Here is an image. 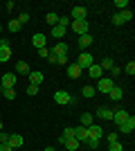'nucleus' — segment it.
<instances>
[{
  "label": "nucleus",
  "mask_w": 135,
  "mask_h": 151,
  "mask_svg": "<svg viewBox=\"0 0 135 151\" xmlns=\"http://www.w3.org/2000/svg\"><path fill=\"white\" fill-rule=\"evenodd\" d=\"M70 29L79 36L88 34V20H70Z\"/></svg>",
  "instance_id": "nucleus-1"
},
{
  "label": "nucleus",
  "mask_w": 135,
  "mask_h": 151,
  "mask_svg": "<svg viewBox=\"0 0 135 151\" xmlns=\"http://www.w3.org/2000/svg\"><path fill=\"white\" fill-rule=\"evenodd\" d=\"M54 101H56V104H70L72 97H70L68 90H56V93H54Z\"/></svg>",
  "instance_id": "nucleus-2"
},
{
  "label": "nucleus",
  "mask_w": 135,
  "mask_h": 151,
  "mask_svg": "<svg viewBox=\"0 0 135 151\" xmlns=\"http://www.w3.org/2000/svg\"><path fill=\"white\" fill-rule=\"evenodd\" d=\"M92 63H95V59H92V54H88V52H84V54L79 57L77 65H79V68H81V70H84V68H90Z\"/></svg>",
  "instance_id": "nucleus-3"
},
{
  "label": "nucleus",
  "mask_w": 135,
  "mask_h": 151,
  "mask_svg": "<svg viewBox=\"0 0 135 151\" xmlns=\"http://www.w3.org/2000/svg\"><path fill=\"white\" fill-rule=\"evenodd\" d=\"M133 129H135V117L129 115V120L119 124V133H133Z\"/></svg>",
  "instance_id": "nucleus-4"
},
{
  "label": "nucleus",
  "mask_w": 135,
  "mask_h": 151,
  "mask_svg": "<svg viewBox=\"0 0 135 151\" xmlns=\"http://www.w3.org/2000/svg\"><path fill=\"white\" fill-rule=\"evenodd\" d=\"M88 129V138H95V140H99L104 135V129L99 124H90V126H86Z\"/></svg>",
  "instance_id": "nucleus-5"
},
{
  "label": "nucleus",
  "mask_w": 135,
  "mask_h": 151,
  "mask_svg": "<svg viewBox=\"0 0 135 151\" xmlns=\"http://www.w3.org/2000/svg\"><path fill=\"white\" fill-rule=\"evenodd\" d=\"M7 145L11 147V149H20V147H23V135L11 133V135H9V140H7Z\"/></svg>",
  "instance_id": "nucleus-6"
},
{
  "label": "nucleus",
  "mask_w": 135,
  "mask_h": 151,
  "mask_svg": "<svg viewBox=\"0 0 135 151\" xmlns=\"http://www.w3.org/2000/svg\"><path fill=\"white\" fill-rule=\"evenodd\" d=\"M9 59H11V47L7 43H0V63L9 61Z\"/></svg>",
  "instance_id": "nucleus-7"
},
{
  "label": "nucleus",
  "mask_w": 135,
  "mask_h": 151,
  "mask_svg": "<svg viewBox=\"0 0 135 151\" xmlns=\"http://www.w3.org/2000/svg\"><path fill=\"white\" fill-rule=\"evenodd\" d=\"M16 81H18V79H16V75H14V72H7V75L2 77V88H14V86H16Z\"/></svg>",
  "instance_id": "nucleus-8"
},
{
  "label": "nucleus",
  "mask_w": 135,
  "mask_h": 151,
  "mask_svg": "<svg viewBox=\"0 0 135 151\" xmlns=\"http://www.w3.org/2000/svg\"><path fill=\"white\" fill-rule=\"evenodd\" d=\"M110 88H113V79H99V83H97V88H95V90H99V93H106V95H108Z\"/></svg>",
  "instance_id": "nucleus-9"
},
{
  "label": "nucleus",
  "mask_w": 135,
  "mask_h": 151,
  "mask_svg": "<svg viewBox=\"0 0 135 151\" xmlns=\"http://www.w3.org/2000/svg\"><path fill=\"white\" fill-rule=\"evenodd\" d=\"M113 120H115L117 124H122V122L129 120V113H126L124 108H117V111H113Z\"/></svg>",
  "instance_id": "nucleus-10"
},
{
  "label": "nucleus",
  "mask_w": 135,
  "mask_h": 151,
  "mask_svg": "<svg viewBox=\"0 0 135 151\" xmlns=\"http://www.w3.org/2000/svg\"><path fill=\"white\" fill-rule=\"evenodd\" d=\"M72 20H86V7H72Z\"/></svg>",
  "instance_id": "nucleus-11"
},
{
  "label": "nucleus",
  "mask_w": 135,
  "mask_h": 151,
  "mask_svg": "<svg viewBox=\"0 0 135 151\" xmlns=\"http://www.w3.org/2000/svg\"><path fill=\"white\" fill-rule=\"evenodd\" d=\"M74 138H77L79 142H86V140H88V129H86V126H77V129H74Z\"/></svg>",
  "instance_id": "nucleus-12"
},
{
  "label": "nucleus",
  "mask_w": 135,
  "mask_h": 151,
  "mask_svg": "<svg viewBox=\"0 0 135 151\" xmlns=\"http://www.w3.org/2000/svg\"><path fill=\"white\" fill-rule=\"evenodd\" d=\"M88 72H90V77H92V79H101V75H104V70L99 68V63H92V65L88 68Z\"/></svg>",
  "instance_id": "nucleus-13"
},
{
  "label": "nucleus",
  "mask_w": 135,
  "mask_h": 151,
  "mask_svg": "<svg viewBox=\"0 0 135 151\" xmlns=\"http://www.w3.org/2000/svg\"><path fill=\"white\" fill-rule=\"evenodd\" d=\"M52 54H56V57H68V45L65 43H56L54 50H52Z\"/></svg>",
  "instance_id": "nucleus-14"
},
{
  "label": "nucleus",
  "mask_w": 135,
  "mask_h": 151,
  "mask_svg": "<svg viewBox=\"0 0 135 151\" xmlns=\"http://www.w3.org/2000/svg\"><path fill=\"white\" fill-rule=\"evenodd\" d=\"M68 77H70V79H79V77H81V68H79L77 63L68 65Z\"/></svg>",
  "instance_id": "nucleus-15"
},
{
  "label": "nucleus",
  "mask_w": 135,
  "mask_h": 151,
  "mask_svg": "<svg viewBox=\"0 0 135 151\" xmlns=\"http://www.w3.org/2000/svg\"><path fill=\"white\" fill-rule=\"evenodd\" d=\"M122 95H124V90L119 88V86H113V88L108 90V97H110V99H115V101L122 99Z\"/></svg>",
  "instance_id": "nucleus-16"
},
{
  "label": "nucleus",
  "mask_w": 135,
  "mask_h": 151,
  "mask_svg": "<svg viewBox=\"0 0 135 151\" xmlns=\"http://www.w3.org/2000/svg\"><path fill=\"white\" fill-rule=\"evenodd\" d=\"M70 138H74V129H72V126H68V129H65V131L61 133V138H59V142H61V145H65V142H68Z\"/></svg>",
  "instance_id": "nucleus-17"
},
{
  "label": "nucleus",
  "mask_w": 135,
  "mask_h": 151,
  "mask_svg": "<svg viewBox=\"0 0 135 151\" xmlns=\"http://www.w3.org/2000/svg\"><path fill=\"white\" fill-rule=\"evenodd\" d=\"M29 83H34V86H41L43 83V72H29Z\"/></svg>",
  "instance_id": "nucleus-18"
},
{
  "label": "nucleus",
  "mask_w": 135,
  "mask_h": 151,
  "mask_svg": "<svg viewBox=\"0 0 135 151\" xmlns=\"http://www.w3.org/2000/svg\"><path fill=\"white\" fill-rule=\"evenodd\" d=\"M65 32H68L65 27H61V25H54V27H52V36L56 38V41H61V38L65 36Z\"/></svg>",
  "instance_id": "nucleus-19"
},
{
  "label": "nucleus",
  "mask_w": 135,
  "mask_h": 151,
  "mask_svg": "<svg viewBox=\"0 0 135 151\" xmlns=\"http://www.w3.org/2000/svg\"><path fill=\"white\" fill-rule=\"evenodd\" d=\"M16 72H20V75H29L32 70H29L27 61H18V63H16Z\"/></svg>",
  "instance_id": "nucleus-20"
},
{
  "label": "nucleus",
  "mask_w": 135,
  "mask_h": 151,
  "mask_svg": "<svg viewBox=\"0 0 135 151\" xmlns=\"http://www.w3.org/2000/svg\"><path fill=\"white\" fill-rule=\"evenodd\" d=\"M97 117H101V120H113V111H110V108H99V111H97Z\"/></svg>",
  "instance_id": "nucleus-21"
},
{
  "label": "nucleus",
  "mask_w": 135,
  "mask_h": 151,
  "mask_svg": "<svg viewBox=\"0 0 135 151\" xmlns=\"http://www.w3.org/2000/svg\"><path fill=\"white\" fill-rule=\"evenodd\" d=\"M32 43L41 50V47H45V36H43V34H34V36H32Z\"/></svg>",
  "instance_id": "nucleus-22"
},
{
  "label": "nucleus",
  "mask_w": 135,
  "mask_h": 151,
  "mask_svg": "<svg viewBox=\"0 0 135 151\" xmlns=\"http://www.w3.org/2000/svg\"><path fill=\"white\" fill-rule=\"evenodd\" d=\"M92 43V36H90V34H84V36H79V45H81V47H88V45Z\"/></svg>",
  "instance_id": "nucleus-23"
},
{
  "label": "nucleus",
  "mask_w": 135,
  "mask_h": 151,
  "mask_svg": "<svg viewBox=\"0 0 135 151\" xmlns=\"http://www.w3.org/2000/svg\"><path fill=\"white\" fill-rule=\"evenodd\" d=\"M79 145H81V142H79L77 138H70L68 142H65V147H68L70 151H77V149H79Z\"/></svg>",
  "instance_id": "nucleus-24"
},
{
  "label": "nucleus",
  "mask_w": 135,
  "mask_h": 151,
  "mask_svg": "<svg viewBox=\"0 0 135 151\" xmlns=\"http://www.w3.org/2000/svg\"><path fill=\"white\" fill-rule=\"evenodd\" d=\"M90 124H95L92 115H90V113H84V115H81V126H90Z\"/></svg>",
  "instance_id": "nucleus-25"
},
{
  "label": "nucleus",
  "mask_w": 135,
  "mask_h": 151,
  "mask_svg": "<svg viewBox=\"0 0 135 151\" xmlns=\"http://www.w3.org/2000/svg\"><path fill=\"white\" fill-rule=\"evenodd\" d=\"M7 27H9V32H20V23H18V18L9 20V23H7Z\"/></svg>",
  "instance_id": "nucleus-26"
},
{
  "label": "nucleus",
  "mask_w": 135,
  "mask_h": 151,
  "mask_svg": "<svg viewBox=\"0 0 135 151\" xmlns=\"http://www.w3.org/2000/svg\"><path fill=\"white\" fill-rule=\"evenodd\" d=\"M95 86H84V90H81V95H84V97H95Z\"/></svg>",
  "instance_id": "nucleus-27"
},
{
  "label": "nucleus",
  "mask_w": 135,
  "mask_h": 151,
  "mask_svg": "<svg viewBox=\"0 0 135 151\" xmlns=\"http://www.w3.org/2000/svg\"><path fill=\"white\" fill-rule=\"evenodd\" d=\"M45 20H47V23H50V25L54 27V25H56V23H59V16H56V14H54V12H50V14H47V16H45Z\"/></svg>",
  "instance_id": "nucleus-28"
},
{
  "label": "nucleus",
  "mask_w": 135,
  "mask_h": 151,
  "mask_svg": "<svg viewBox=\"0 0 135 151\" xmlns=\"http://www.w3.org/2000/svg\"><path fill=\"white\" fill-rule=\"evenodd\" d=\"M113 7H117L119 12H124V9L129 7V0H115V2H113Z\"/></svg>",
  "instance_id": "nucleus-29"
},
{
  "label": "nucleus",
  "mask_w": 135,
  "mask_h": 151,
  "mask_svg": "<svg viewBox=\"0 0 135 151\" xmlns=\"http://www.w3.org/2000/svg\"><path fill=\"white\" fill-rule=\"evenodd\" d=\"M119 16H122L124 23H129V20L133 18V12H131V9H124V12H119Z\"/></svg>",
  "instance_id": "nucleus-30"
},
{
  "label": "nucleus",
  "mask_w": 135,
  "mask_h": 151,
  "mask_svg": "<svg viewBox=\"0 0 135 151\" xmlns=\"http://www.w3.org/2000/svg\"><path fill=\"white\" fill-rule=\"evenodd\" d=\"M2 93H5V99H14L16 97V90L14 88H2Z\"/></svg>",
  "instance_id": "nucleus-31"
},
{
  "label": "nucleus",
  "mask_w": 135,
  "mask_h": 151,
  "mask_svg": "<svg viewBox=\"0 0 135 151\" xmlns=\"http://www.w3.org/2000/svg\"><path fill=\"white\" fill-rule=\"evenodd\" d=\"M99 68H101V70H110V68H113V61H110V59H104V61L99 63Z\"/></svg>",
  "instance_id": "nucleus-32"
},
{
  "label": "nucleus",
  "mask_w": 135,
  "mask_h": 151,
  "mask_svg": "<svg viewBox=\"0 0 135 151\" xmlns=\"http://www.w3.org/2000/svg\"><path fill=\"white\" fill-rule=\"evenodd\" d=\"M59 25L68 29V27H70V18H68V16H61V18H59Z\"/></svg>",
  "instance_id": "nucleus-33"
},
{
  "label": "nucleus",
  "mask_w": 135,
  "mask_h": 151,
  "mask_svg": "<svg viewBox=\"0 0 135 151\" xmlns=\"http://www.w3.org/2000/svg\"><path fill=\"white\" fill-rule=\"evenodd\" d=\"M86 145H88L90 149H97V147H99V140H95V138H88V140H86Z\"/></svg>",
  "instance_id": "nucleus-34"
},
{
  "label": "nucleus",
  "mask_w": 135,
  "mask_h": 151,
  "mask_svg": "<svg viewBox=\"0 0 135 151\" xmlns=\"http://www.w3.org/2000/svg\"><path fill=\"white\" fill-rule=\"evenodd\" d=\"M126 72H129L131 77L135 75V61H129V65H126Z\"/></svg>",
  "instance_id": "nucleus-35"
},
{
  "label": "nucleus",
  "mask_w": 135,
  "mask_h": 151,
  "mask_svg": "<svg viewBox=\"0 0 135 151\" xmlns=\"http://www.w3.org/2000/svg\"><path fill=\"white\" fill-rule=\"evenodd\" d=\"M36 93H39V86L29 83V86H27V95H36Z\"/></svg>",
  "instance_id": "nucleus-36"
},
{
  "label": "nucleus",
  "mask_w": 135,
  "mask_h": 151,
  "mask_svg": "<svg viewBox=\"0 0 135 151\" xmlns=\"http://www.w3.org/2000/svg\"><path fill=\"white\" fill-rule=\"evenodd\" d=\"M39 57L41 59H47V57H50V50H47V47H41V50H39Z\"/></svg>",
  "instance_id": "nucleus-37"
},
{
  "label": "nucleus",
  "mask_w": 135,
  "mask_h": 151,
  "mask_svg": "<svg viewBox=\"0 0 135 151\" xmlns=\"http://www.w3.org/2000/svg\"><path fill=\"white\" fill-rule=\"evenodd\" d=\"M110 151H124V147L119 142H110Z\"/></svg>",
  "instance_id": "nucleus-38"
},
{
  "label": "nucleus",
  "mask_w": 135,
  "mask_h": 151,
  "mask_svg": "<svg viewBox=\"0 0 135 151\" xmlns=\"http://www.w3.org/2000/svg\"><path fill=\"white\" fill-rule=\"evenodd\" d=\"M113 25H124V20H122V16H119V14H115V16H113Z\"/></svg>",
  "instance_id": "nucleus-39"
},
{
  "label": "nucleus",
  "mask_w": 135,
  "mask_h": 151,
  "mask_svg": "<svg viewBox=\"0 0 135 151\" xmlns=\"http://www.w3.org/2000/svg\"><path fill=\"white\" fill-rule=\"evenodd\" d=\"M7 140H9V133L0 131V145H7Z\"/></svg>",
  "instance_id": "nucleus-40"
},
{
  "label": "nucleus",
  "mask_w": 135,
  "mask_h": 151,
  "mask_svg": "<svg viewBox=\"0 0 135 151\" xmlns=\"http://www.w3.org/2000/svg\"><path fill=\"white\" fill-rule=\"evenodd\" d=\"M108 142H119V133H108Z\"/></svg>",
  "instance_id": "nucleus-41"
},
{
  "label": "nucleus",
  "mask_w": 135,
  "mask_h": 151,
  "mask_svg": "<svg viewBox=\"0 0 135 151\" xmlns=\"http://www.w3.org/2000/svg\"><path fill=\"white\" fill-rule=\"evenodd\" d=\"M27 20H29V14H20V18H18V23H20V25H25Z\"/></svg>",
  "instance_id": "nucleus-42"
},
{
  "label": "nucleus",
  "mask_w": 135,
  "mask_h": 151,
  "mask_svg": "<svg viewBox=\"0 0 135 151\" xmlns=\"http://www.w3.org/2000/svg\"><path fill=\"white\" fill-rule=\"evenodd\" d=\"M56 63L59 65H65V63H68V57H56Z\"/></svg>",
  "instance_id": "nucleus-43"
},
{
  "label": "nucleus",
  "mask_w": 135,
  "mask_h": 151,
  "mask_svg": "<svg viewBox=\"0 0 135 151\" xmlns=\"http://www.w3.org/2000/svg\"><path fill=\"white\" fill-rule=\"evenodd\" d=\"M110 75L117 77V75H119V68H117V65H113V68H110Z\"/></svg>",
  "instance_id": "nucleus-44"
},
{
  "label": "nucleus",
  "mask_w": 135,
  "mask_h": 151,
  "mask_svg": "<svg viewBox=\"0 0 135 151\" xmlns=\"http://www.w3.org/2000/svg\"><path fill=\"white\" fill-rule=\"evenodd\" d=\"M47 61H50V63H54V65H56V54H52V52H50V57H47Z\"/></svg>",
  "instance_id": "nucleus-45"
},
{
  "label": "nucleus",
  "mask_w": 135,
  "mask_h": 151,
  "mask_svg": "<svg viewBox=\"0 0 135 151\" xmlns=\"http://www.w3.org/2000/svg\"><path fill=\"white\" fill-rule=\"evenodd\" d=\"M0 151H14V149L9 145H0Z\"/></svg>",
  "instance_id": "nucleus-46"
},
{
  "label": "nucleus",
  "mask_w": 135,
  "mask_h": 151,
  "mask_svg": "<svg viewBox=\"0 0 135 151\" xmlns=\"http://www.w3.org/2000/svg\"><path fill=\"white\" fill-rule=\"evenodd\" d=\"M45 151H56V149H52V147H47V149H45Z\"/></svg>",
  "instance_id": "nucleus-47"
},
{
  "label": "nucleus",
  "mask_w": 135,
  "mask_h": 151,
  "mask_svg": "<svg viewBox=\"0 0 135 151\" xmlns=\"http://www.w3.org/2000/svg\"><path fill=\"white\" fill-rule=\"evenodd\" d=\"M0 131H2V122H0Z\"/></svg>",
  "instance_id": "nucleus-48"
},
{
  "label": "nucleus",
  "mask_w": 135,
  "mask_h": 151,
  "mask_svg": "<svg viewBox=\"0 0 135 151\" xmlns=\"http://www.w3.org/2000/svg\"><path fill=\"white\" fill-rule=\"evenodd\" d=\"M0 34H2V25H0Z\"/></svg>",
  "instance_id": "nucleus-49"
}]
</instances>
